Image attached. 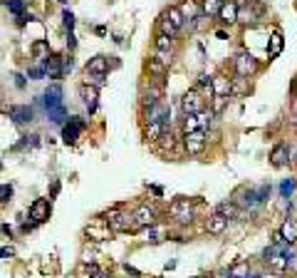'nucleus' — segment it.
I'll use <instances>...</instances> for the list:
<instances>
[{"label": "nucleus", "mask_w": 297, "mask_h": 278, "mask_svg": "<svg viewBox=\"0 0 297 278\" xmlns=\"http://www.w3.org/2000/svg\"><path fill=\"white\" fill-rule=\"evenodd\" d=\"M72 70V58H62V77Z\"/></svg>", "instance_id": "c03bdc74"}, {"label": "nucleus", "mask_w": 297, "mask_h": 278, "mask_svg": "<svg viewBox=\"0 0 297 278\" xmlns=\"http://www.w3.org/2000/svg\"><path fill=\"white\" fill-rule=\"evenodd\" d=\"M280 191H282V196H285V199H287V196H292V191H295V182H292V179L282 182V186H280Z\"/></svg>", "instance_id": "79ce46f5"}, {"label": "nucleus", "mask_w": 297, "mask_h": 278, "mask_svg": "<svg viewBox=\"0 0 297 278\" xmlns=\"http://www.w3.org/2000/svg\"><path fill=\"white\" fill-rule=\"evenodd\" d=\"M104 221L107 226L112 229V234H126V231H139L136 221H134V214H126L121 209H112L104 214Z\"/></svg>", "instance_id": "f257e3e1"}, {"label": "nucleus", "mask_w": 297, "mask_h": 278, "mask_svg": "<svg viewBox=\"0 0 297 278\" xmlns=\"http://www.w3.org/2000/svg\"><path fill=\"white\" fill-rule=\"evenodd\" d=\"M124 271H126L129 276H134V278H141V273H139L136 268H131V266H124Z\"/></svg>", "instance_id": "a18cd8bd"}, {"label": "nucleus", "mask_w": 297, "mask_h": 278, "mask_svg": "<svg viewBox=\"0 0 297 278\" xmlns=\"http://www.w3.org/2000/svg\"><path fill=\"white\" fill-rule=\"evenodd\" d=\"M203 107H206V97L198 92V90H188V92L181 97V112H183V117L198 115Z\"/></svg>", "instance_id": "39448f33"}, {"label": "nucleus", "mask_w": 297, "mask_h": 278, "mask_svg": "<svg viewBox=\"0 0 297 278\" xmlns=\"http://www.w3.org/2000/svg\"><path fill=\"white\" fill-rule=\"evenodd\" d=\"M164 18H169V20H171V25H174L178 32L186 30V20H183V15H181L178 5H169V8L164 10Z\"/></svg>", "instance_id": "a878e982"}, {"label": "nucleus", "mask_w": 297, "mask_h": 278, "mask_svg": "<svg viewBox=\"0 0 297 278\" xmlns=\"http://www.w3.org/2000/svg\"><path fill=\"white\" fill-rule=\"evenodd\" d=\"M218 20L226 23V25L238 23V3L236 0H226V3H223V8H220V13H218Z\"/></svg>", "instance_id": "aec40b11"}, {"label": "nucleus", "mask_w": 297, "mask_h": 278, "mask_svg": "<svg viewBox=\"0 0 297 278\" xmlns=\"http://www.w3.org/2000/svg\"><path fill=\"white\" fill-rule=\"evenodd\" d=\"M215 211L220 214V216H226L228 221H236V218H240L243 216V209L238 206L236 201L231 199V201H220L218 206H215Z\"/></svg>", "instance_id": "412c9836"}, {"label": "nucleus", "mask_w": 297, "mask_h": 278, "mask_svg": "<svg viewBox=\"0 0 297 278\" xmlns=\"http://www.w3.org/2000/svg\"><path fill=\"white\" fill-rule=\"evenodd\" d=\"M42 104H45V109L50 112V109H57L62 107V87L59 85H52V87H47L45 94H42Z\"/></svg>", "instance_id": "f3484780"}, {"label": "nucleus", "mask_w": 297, "mask_h": 278, "mask_svg": "<svg viewBox=\"0 0 297 278\" xmlns=\"http://www.w3.org/2000/svg\"><path fill=\"white\" fill-rule=\"evenodd\" d=\"M30 52H32V58L37 62H42L45 58H50L52 55V50H50V42L47 40H35L32 42V47H30Z\"/></svg>", "instance_id": "cd10ccee"}, {"label": "nucleus", "mask_w": 297, "mask_h": 278, "mask_svg": "<svg viewBox=\"0 0 297 278\" xmlns=\"http://www.w3.org/2000/svg\"><path fill=\"white\" fill-rule=\"evenodd\" d=\"M50 214H52V199H35V201L30 204L28 216L32 218V224H35V226L45 224V221L50 218Z\"/></svg>", "instance_id": "0eeeda50"}, {"label": "nucleus", "mask_w": 297, "mask_h": 278, "mask_svg": "<svg viewBox=\"0 0 297 278\" xmlns=\"http://www.w3.org/2000/svg\"><path fill=\"white\" fill-rule=\"evenodd\" d=\"M238 3V23H258L265 15V5L260 0H236Z\"/></svg>", "instance_id": "f03ea898"}, {"label": "nucleus", "mask_w": 297, "mask_h": 278, "mask_svg": "<svg viewBox=\"0 0 297 278\" xmlns=\"http://www.w3.org/2000/svg\"><path fill=\"white\" fill-rule=\"evenodd\" d=\"M290 94H292V97H297V75L292 77V82H290Z\"/></svg>", "instance_id": "de8ad7c7"}, {"label": "nucleus", "mask_w": 297, "mask_h": 278, "mask_svg": "<svg viewBox=\"0 0 297 278\" xmlns=\"http://www.w3.org/2000/svg\"><path fill=\"white\" fill-rule=\"evenodd\" d=\"M196 120H198V129H201V132H208V127H210L213 120H215V112H213L210 107H208V109L203 107V109L196 115Z\"/></svg>", "instance_id": "7c9ffc66"}, {"label": "nucleus", "mask_w": 297, "mask_h": 278, "mask_svg": "<svg viewBox=\"0 0 297 278\" xmlns=\"http://www.w3.org/2000/svg\"><path fill=\"white\" fill-rule=\"evenodd\" d=\"M215 35H218L220 40H228V32H226V30H218V32H215Z\"/></svg>", "instance_id": "864d4df0"}, {"label": "nucleus", "mask_w": 297, "mask_h": 278, "mask_svg": "<svg viewBox=\"0 0 297 278\" xmlns=\"http://www.w3.org/2000/svg\"><path fill=\"white\" fill-rule=\"evenodd\" d=\"M290 161L297 166V147H295V149H290Z\"/></svg>", "instance_id": "603ef678"}, {"label": "nucleus", "mask_w": 297, "mask_h": 278, "mask_svg": "<svg viewBox=\"0 0 297 278\" xmlns=\"http://www.w3.org/2000/svg\"><path fill=\"white\" fill-rule=\"evenodd\" d=\"M146 70L151 72V75H156V77H164V75H166V65H164V62H159L156 58L146 62Z\"/></svg>", "instance_id": "72a5a7b5"}, {"label": "nucleus", "mask_w": 297, "mask_h": 278, "mask_svg": "<svg viewBox=\"0 0 297 278\" xmlns=\"http://www.w3.org/2000/svg\"><path fill=\"white\" fill-rule=\"evenodd\" d=\"M82 132H85V122H82V117H69V122L64 124V129H62V139H64V144H77V139H80Z\"/></svg>", "instance_id": "9d476101"}, {"label": "nucleus", "mask_w": 297, "mask_h": 278, "mask_svg": "<svg viewBox=\"0 0 297 278\" xmlns=\"http://www.w3.org/2000/svg\"><path fill=\"white\" fill-rule=\"evenodd\" d=\"M282 47H285V37H282V32H280V30H275V32H272V37H270L267 58H270V60H275V58L282 52Z\"/></svg>", "instance_id": "bb28decb"}, {"label": "nucleus", "mask_w": 297, "mask_h": 278, "mask_svg": "<svg viewBox=\"0 0 297 278\" xmlns=\"http://www.w3.org/2000/svg\"><path fill=\"white\" fill-rule=\"evenodd\" d=\"M206 132H201V129H196V132H191V134H183V149H186V154L191 156H201L206 152Z\"/></svg>", "instance_id": "423d86ee"}, {"label": "nucleus", "mask_w": 297, "mask_h": 278, "mask_svg": "<svg viewBox=\"0 0 297 278\" xmlns=\"http://www.w3.org/2000/svg\"><path fill=\"white\" fill-rule=\"evenodd\" d=\"M166 236H169V229L161 226V224L156 221V224L146 226V239H144V241H148V244H161Z\"/></svg>", "instance_id": "b1692460"}, {"label": "nucleus", "mask_w": 297, "mask_h": 278, "mask_svg": "<svg viewBox=\"0 0 297 278\" xmlns=\"http://www.w3.org/2000/svg\"><path fill=\"white\" fill-rule=\"evenodd\" d=\"M159 32H161V35H169V37H174V40L181 35V32L171 25V20H169V18H164V15L159 18Z\"/></svg>", "instance_id": "2f4dec72"}, {"label": "nucleus", "mask_w": 297, "mask_h": 278, "mask_svg": "<svg viewBox=\"0 0 297 278\" xmlns=\"http://www.w3.org/2000/svg\"><path fill=\"white\" fill-rule=\"evenodd\" d=\"M8 112H10V120L15 124H30L35 120V109L30 104H13Z\"/></svg>", "instance_id": "4468645a"}, {"label": "nucleus", "mask_w": 297, "mask_h": 278, "mask_svg": "<svg viewBox=\"0 0 297 278\" xmlns=\"http://www.w3.org/2000/svg\"><path fill=\"white\" fill-rule=\"evenodd\" d=\"M231 90H233V80H228L226 75L213 77V97H228Z\"/></svg>", "instance_id": "5701e85b"}, {"label": "nucleus", "mask_w": 297, "mask_h": 278, "mask_svg": "<svg viewBox=\"0 0 297 278\" xmlns=\"http://www.w3.org/2000/svg\"><path fill=\"white\" fill-rule=\"evenodd\" d=\"M280 236H282V241L285 244H295L297 241V221L295 218H285L282 221V226H280Z\"/></svg>", "instance_id": "393cba45"}, {"label": "nucleus", "mask_w": 297, "mask_h": 278, "mask_svg": "<svg viewBox=\"0 0 297 278\" xmlns=\"http://www.w3.org/2000/svg\"><path fill=\"white\" fill-rule=\"evenodd\" d=\"M156 50H174V37L169 35H156Z\"/></svg>", "instance_id": "c9c22d12"}, {"label": "nucleus", "mask_w": 297, "mask_h": 278, "mask_svg": "<svg viewBox=\"0 0 297 278\" xmlns=\"http://www.w3.org/2000/svg\"><path fill=\"white\" fill-rule=\"evenodd\" d=\"M3 3H5V8H8L15 18H18V15H25V3H23V0H3Z\"/></svg>", "instance_id": "473e14b6"}, {"label": "nucleus", "mask_w": 297, "mask_h": 278, "mask_svg": "<svg viewBox=\"0 0 297 278\" xmlns=\"http://www.w3.org/2000/svg\"><path fill=\"white\" fill-rule=\"evenodd\" d=\"M62 20H64V28L72 32V28H75V15H72L69 10H64V13H62Z\"/></svg>", "instance_id": "37998d69"}, {"label": "nucleus", "mask_w": 297, "mask_h": 278, "mask_svg": "<svg viewBox=\"0 0 297 278\" xmlns=\"http://www.w3.org/2000/svg\"><path fill=\"white\" fill-rule=\"evenodd\" d=\"M107 70H109V58L104 55H94L85 65V75H107Z\"/></svg>", "instance_id": "a211bd4d"}, {"label": "nucleus", "mask_w": 297, "mask_h": 278, "mask_svg": "<svg viewBox=\"0 0 297 278\" xmlns=\"http://www.w3.org/2000/svg\"><path fill=\"white\" fill-rule=\"evenodd\" d=\"M161 102H164V90L159 85H148L146 90H144V97H141V109L146 112V109L161 104Z\"/></svg>", "instance_id": "2eb2a0df"}, {"label": "nucleus", "mask_w": 297, "mask_h": 278, "mask_svg": "<svg viewBox=\"0 0 297 278\" xmlns=\"http://www.w3.org/2000/svg\"><path fill=\"white\" fill-rule=\"evenodd\" d=\"M196 129H198V120H196V115L183 117V134H191V132H196Z\"/></svg>", "instance_id": "4c0bfd02"}, {"label": "nucleus", "mask_w": 297, "mask_h": 278, "mask_svg": "<svg viewBox=\"0 0 297 278\" xmlns=\"http://www.w3.org/2000/svg\"><path fill=\"white\" fill-rule=\"evenodd\" d=\"M0 169H3V161H0Z\"/></svg>", "instance_id": "5fc2aeb1"}, {"label": "nucleus", "mask_w": 297, "mask_h": 278, "mask_svg": "<svg viewBox=\"0 0 297 278\" xmlns=\"http://www.w3.org/2000/svg\"><path fill=\"white\" fill-rule=\"evenodd\" d=\"M42 77H47V72H45L42 62H40V65H32V67L28 70V80H42Z\"/></svg>", "instance_id": "e433bc0d"}, {"label": "nucleus", "mask_w": 297, "mask_h": 278, "mask_svg": "<svg viewBox=\"0 0 297 278\" xmlns=\"http://www.w3.org/2000/svg\"><path fill=\"white\" fill-rule=\"evenodd\" d=\"M156 149L159 152H164V154H169V152H174L176 149V134L169 129V132H164L161 134V139L156 142Z\"/></svg>", "instance_id": "c85d7f7f"}, {"label": "nucleus", "mask_w": 297, "mask_h": 278, "mask_svg": "<svg viewBox=\"0 0 297 278\" xmlns=\"http://www.w3.org/2000/svg\"><path fill=\"white\" fill-rule=\"evenodd\" d=\"M77 94H80V99L85 102V107H87L89 112H94V109H97V99H99V87H94V85H89V82H82V85L77 87Z\"/></svg>", "instance_id": "f8f14e48"}, {"label": "nucleus", "mask_w": 297, "mask_h": 278, "mask_svg": "<svg viewBox=\"0 0 297 278\" xmlns=\"http://www.w3.org/2000/svg\"><path fill=\"white\" fill-rule=\"evenodd\" d=\"M148 189H151V194H156V196H161V194H164V189H161V186H148Z\"/></svg>", "instance_id": "3c124183"}, {"label": "nucleus", "mask_w": 297, "mask_h": 278, "mask_svg": "<svg viewBox=\"0 0 297 278\" xmlns=\"http://www.w3.org/2000/svg\"><path fill=\"white\" fill-rule=\"evenodd\" d=\"M169 216L178 221V224H191L193 221V201L191 199H183V196H178L176 201H171V206H169Z\"/></svg>", "instance_id": "20e7f679"}, {"label": "nucleus", "mask_w": 297, "mask_h": 278, "mask_svg": "<svg viewBox=\"0 0 297 278\" xmlns=\"http://www.w3.org/2000/svg\"><path fill=\"white\" fill-rule=\"evenodd\" d=\"M57 194H59V182H52V189H50V196L55 199Z\"/></svg>", "instance_id": "09e8293b"}, {"label": "nucleus", "mask_w": 297, "mask_h": 278, "mask_svg": "<svg viewBox=\"0 0 297 278\" xmlns=\"http://www.w3.org/2000/svg\"><path fill=\"white\" fill-rule=\"evenodd\" d=\"M42 67H45V72L50 75V80H59L62 77V55H50V58H45L42 60Z\"/></svg>", "instance_id": "6ab92c4d"}, {"label": "nucleus", "mask_w": 297, "mask_h": 278, "mask_svg": "<svg viewBox=\"0 0 297 278\" xmlns=\"http://www.w3.org/2000/svg\"><path fill=\"white\" fill-rule=\"evenodd\" d=\"M226 229H228V218L220 216L218 211H213V214L206 218V231L210 236H220V234H226Z\"/></svg>", "instance_id": "dca6fc26"}, {"label": "nucleus", "mask_w": 297, "mask_h": 278, "mask_svg": "<svg viewBox=\"0 0 297 278\" xmlns=\"http://www.w3.org/2000/svg\"><path fill=\"white\" fill-rule=\"evenodd\" d=\"M13 80H15V87H18V90H25V87H28V75L15 72V75H13Z\"/></svg>", "instance_id": "a19ab883"}, {"label": "nucleus", "mask_w": 297, "mask_h": 278, "mask_svg": "<svg viewBox=\"0 0 297 278\" xmlns=\"http://www.w3.org/2000/svg\"><path fill=\"white\" fill-rule=\"evenodd\" d=\"M13 184H0V204H8L13 199Z\"/></svg>", "instance_id": "58836bf2"}, {"label": "nucleus", "mask_w": 297, "mask_h": 278, "mask_svg": "<svg viewBox=\"0 0 297 278\" xmlns=\"http://www.w3.org/2000/svg\"><path fill=\"white\" fill-rule=\"evenodd\" d=\"M156 60L164 62V65L169 67V65L174 62V52H171V50H156Z\"/></svg>", "instance_id": "ea45409f"}, {"label": "nucleus", "mask_w": 297, "mask_h": 278, "mask_svg": "<svg viewBox=\"0 0 297 278\" xmlns=\"http://www.w3.org/2000/svg\"><path fill=\"white\" fill-rule=\"evenodd\" d=\"M134 221H136L139 229H146V226H151V224H156V221H159V211H156V206H151V204H141V206L134 211Z\"/></svg>", "instance_id": "9b49d317"}, {"label": "nucleus", "mask_w": 297, "mask_h": 278, "mask_svg": "<svg viewBox=\"0 0 297 278\" xmlns=\"http://www.w3.org/2000/svg\"><path fill=\"white\" fill-rule=\"evenodd\" d=\"M248 263L243 261V263H236V266H231L228 268V273H231V278H248Z\"/></svg>", "instance_id": "f704fd0d"}, {"label": "nucleus", "mask_w": 297, "mask_h": 278, "mask_svg": "<svg viewBox=\"0 0 297 278\" xmlns=\"http://www.w3.org/2000/svg\"><path fill=\"white\" fill-rule=\"evenodd\" d=\"M287 161H290V147H287L285 142H277V144L270 149V164H272L275 169H282Z\"/></svg>", "instance_id": "ddd939ff"}, {"label": "nucleus", "mask_w": 297, "mask_h": 278, "mask_svg": "<svg viewBox=\"0 0 297 278\" xmlns=\"http://www.w3.org/2000/svg\"><path fill=\"white\" fill-rule=\"evenodd\" d=\"M85 236L89 241H109L112 239V229L107 226V221H92L87 229H85Z\"/></svg>", "instance_id": "1a4fd4ad"}, {"label": "nucleus", "mask_w": 297, "mask_h": 278, "mask_svg": "<svg viewBox=\"0 0 297 278\" xmlns=\"http://www.w3.org/2000/svg\"><path fill=\"white\" fill-rule=\"evenodd\" d=\"M233 201H236L240 209H255L260 206V196H258V189H248V186H240L236 194H233Z\"/></svg>", "instance_id": "6e6552de"}, {"label": "nucleus", "mask_w": 297, "mask_h": 278, "mask_svg": "<svg viewBox=\"0 0 297 278\" xmlns=\"http://www.w3.org/2000/svg\"><path fill=\"white\" fill-rule=\"evenodd\" d=\"M233 67H236L238 77H248V80L260 72V62L255 60L250 52H238L236 60H233Z\"/></svg>", "instance_id": "7ed1b4c3"}, {"label": "nucleus", "mask_w": 297, "mask_h": 278, "mask_svg": "<svg viewBox=\"0 0 297 278\" xmlns=\"http://www.w3.org/2000/svg\"><path fill=\"white\" fill-rule=\"evenodd\" d=\"M255 278H260V276H255Z\"/></svg>", "instance_id": "6e6d98bb"}, {"label": "nucleus", "mask_w": 297, "mask_h": 278, "mask_svg": "<svg viewBox=\"0 0 297 278\" xmlns=\"http://www.w3.org/2000/svg\"><path fill=\"white\" fill-rule=\"evenodd\" d=\"M67 47H69V50H75V47H77V42H75V35H72V32H69V37H67Z\"/></svg>", "instance_id": "8fccbe9b"}, {"label": "nucleus", "mask_w": 297, "mask_h": 278, "mask_svg": "<svg viewBox=\"0 0 297 278\" xmlns=\"http://www.w3.org/2000/svg\"><path fill=\"white\" fill-rule=\"evenodd\" d=\"M223 3L226 0H201V13L206 15V18H218V13H220V8H223Z\"/></svg>", "instance_id": "c756f323"}, {"label": "nucleus", "mask_w": 297, "mask_h": 278, "mask_svg": "<svg viewBox=\"0 0 297 278\" xmlns=\"http://www.w3.org/2000/svg\"><path fill=\"white\" fill-rule=\"evenodd\" d=\"M13 253H15V251H13L10 246H8V248H0V258H8V256H13Z\"/></svg>", "instance_id": "49530a36"}, {"label": "nucleus", "mask_w": 297, "mask_h": 278, "mask_svg": "<svg viewBox=\"0 0 297 278\" xmlns=\"http://www.w3.org/2000/svg\"><path fill=\"white\" fill-rule=\"evenodd\" d=\"M178 10H181V15H183V20H186V25H188L191 20H196V18L201 15V3H196V0H183V3L178 5Z\"/></svg>", "instance_id": "4be33fe9"}]
</instances>
